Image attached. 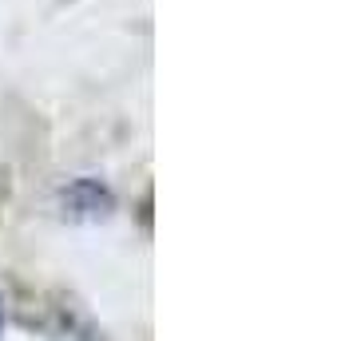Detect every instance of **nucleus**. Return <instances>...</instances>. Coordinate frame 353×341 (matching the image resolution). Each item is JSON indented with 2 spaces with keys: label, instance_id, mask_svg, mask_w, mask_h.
<instances>
[{
  "label": "nucleus",
  "instance_id": "1",
  "mask_svg": "<svg viewBox=\"0 0 353 341\" xmlns=\"http://www.w3.org/2000/svg\"><path fill=\"white\" fill-rule=\"evenodd\" d=\"M0 322H4V306H0Z\"/></svg>",
  "mask_w": 353,
  "mask_h": 341
}]
</instances>
